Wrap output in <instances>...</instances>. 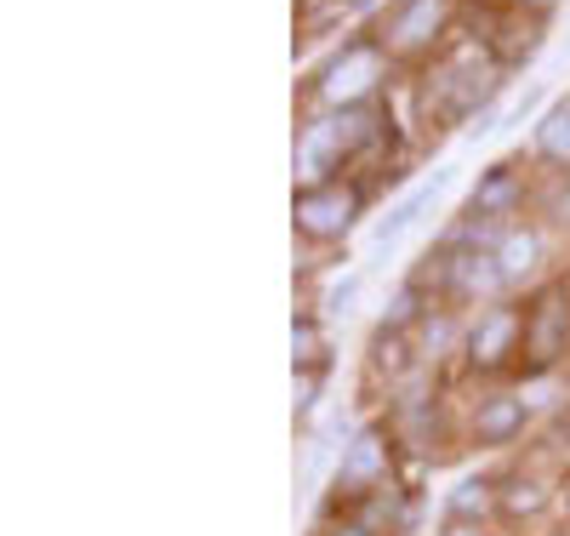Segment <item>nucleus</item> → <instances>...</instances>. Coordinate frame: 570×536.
<instances>
[{"label": "nucleus", "mask_w": 570, "mask_h": 536, "mask_svg": "<svg viewBox=\"0 0 570 536\" xmlns=\"http://www.w3.org/2000/svg\"><path fill=\"white\" fill-rule=\"evenodd\" d=\"M416 91H422L428 131H468L473 120L497 115L508 91V69L491 58V46L480 35L456 23L451 40L440 46V58L416 69Z\"/></svg>", "instance_id": "obj_1"}, {"label": "nucleus", "mask_w": 570, "mask_h": 536, "mask_svg": "<svg viewBox=\"0 0 570 536\" xmlns=\"http://www.w3.org/2000/svg\"><path fill=\"white\" fill-rule=\"evenodd\" d=\"M348 7L343 0H297V40H325V35H348Z\"/></svg>", "instance_id": "obj_20"}, {"label": "nucleus", "mask_w": 570, "mask_h": 536, "mask_svg": "<svg viewBox=\"0 0 570 536\" xmlns=\"http://www.w3.org/2000/svg\"><path fill=\"white\" fill-rule=\"evenodd\" d=\"M570 360V280L548 274L525 291V382L553 377Z\"/></svg>", "instance_id": "obj_6"}, {"label": "nucleus", "mask_w": 570, "mask_h": 536, "mask_svg": "<svg viewBox=\"0 0 570 536\" xmlns=\"http://www.w3.org/2000/svg\"><path fill=\"white\" fill-rule=\"evenodd\" d=\"M394 80H400V64L389 58V46L376 40V29H348L343 40H331V52L308 69V80L297 91V115H337V109L383 104Z\"/></svg>", "instance_id": "obj_2"}, {"label": "nucleus", "mask_w": 570, "mask_h": 536, "mask_svg": "<svg viewBox=\"0 0 570 536\" xmlns=\"http://www.w3.org/2000/svg\"><path fill=\"white\" fill-rule=\"evenodd\" d=\"M548 536H570V525H559V530H548Z\"/></svg>", "instance_id": "obj_28"}, {"label": "nucleus", "mask_w": 570, "mask_h": 536, "mask_svg": "<svg viewBox=\"0 0 570 536\" xmlns=\"http://www.w3.org/2000/svg\"><path fill=\"white\" fill-rule=\"evenodd\" d=\"M422 371V354H416V337L411 331H389V325H376L371 331V343H365V382L371 388H394L411 382Z\"/></svg>", "instance_id": "obj_14"}, {"label": "nucleus", "mask_w": 570, "mask_h": 536, "mask_svg": "<svg viewBox=\"0 0 570 536\" xmlns=\"http://www.w3.org/2000/svg\"><path fill=\"white\" fill-rule=\"evenodd\" d=\"M531 428V400L513 394V388H491L468 406V422H462V440L468 446H485V451H508L519 446V433Z\"/></svg>", "instance_id": "obj_9"}, {"label": "nucleus", "mask_w": 570, "mask_h": 536, "mask_svg": "<svg viewBox=\"0 0 570 536\" xmlns=\"http://www.w3.org/2000/svg\"><path fill=\"white\" fill-rule=\"evenodd\" d=\"M525 160H531L542 177H570V91H559L553 104L537 115Z\"/></svg>", "instance_id": "obj_15"}, {"label": "nucleus", "mask_w": 570, "mask_h": 536, "mask_svg": "<svg viewBox=\"0 0 570 536\" xmlns=\"http://www.w3.org/2000/svg\"><path fill=\"white\" fill-rule=\"evenodd\" d=\"M553 228L570 234V177H564V201H559V223H553Z\"/></svg>", "instance_id": "obj_26"}, {"label": "nucleus", "mask_w": 570, "mask_h": 536, "mask_svg": "<svg viewBox=\"0 0 570 536\" xmlns=\"http://www.w3.org/2000/svg\"><path fill=\"white\" fill-rule=\"evenodd\" d=\"M440 194H445V172H434L428 183L405 188L400 201L389 206V217H376V223H371V252H376V257H394V246H400V240H405V234H411V228H416L428 212L440 206Z\"/></svg>", "instance_id": "obj_13"}, {"label": "nucleus", "mask_w": 570, "mask_h": 536, "mask_svg": "<svg viewBox=\"0 0 570 536\" xmlns=\"http://www.w3.org/2000/svg\"><path fill=\"white\" fill-rule=\"evenodd\" d=\"M445 519H468V525L502 519V508H497V474H468V479H456V491L445 497Z\"/></svg>", "instance_id": "obj_17"}, {"label": "nucleus", "mask_w": 570, "mask_h": 536, "mask_svg": "<svg viewBox=\"0 0 570 536\" xmlns=\"http://www.w3.org/2000/svg\"><path fill=\"white\" fill-rule=\"evenodd\" d=\"M531 194H537V166L525 155H508V160H491L480 177H473L468 188V217H480V223H519V217H531Z\"/></svg>", "instance_id": "obj_8"}, {"label": "nucleus", "mask_w": 570, "mask_h": 536, "mask_svg": "<svg viewBox=\"0 0 570 536\" xmlns=\"http://www.w3.org/2000/svg\"><path fill=\"white\" fill-rule=\"evenodd\" d=\"M314 536H371V530H365V525H360L354 514H325Z\"/></svg>", "instance_id": "obj_23"}, {"label": "nucleus", "mask_w": 570, "mask_h": 536, "mask_svg": "<svg viewBox=\"0 0 570 536\" xmlns=\"http://www.w3.org/2000/svg\"><path fill=\"white\" fill-rule=\"evenodd\" d=\"M428 314H434V298H428V291L405 274L394 291H389V303H383V320L376 325H389V331H416Z\"/></svg>", "instance_id": "obj_18"}, {"label": "nucleus", "mask_w": 570, "mask_h": 536, "mask_svg": "<svg viewBox=\"0 0 570 536\" xmlns=\"http://www.w3.org/2000/svg\"><path fill=\"white\" fill-rule=\"evenodd\" d=\"M325 514H354L371 536H405L416 525V491L411 485H400V474L389 485H376V491H360L354 503L343 508H325Z\"/></svg>", "instance_id": "obj_12"}, {"label": "nucleus", "mask_w": 570, "mask_h": 536, "mask_svg": "<svg viewBox=\"0 0 570 536\" xmlns=\"http://www.w3.org/2000/svg\"><path fill=\"white\" fill-rule=\"evenodd\" d=\"M456 18H462V0H394V7L365 29H376V40L389 46V58L416 75L422 64L440 58V46L451 40Z\"/></svg>", "instance_id": "obj_4"}, {"label": "nucleus", "mask_w": 570, "mask_h": 536, "mask_svg": "<svg viewBox=\"0 0 570 536\" xmlns=\"http://www.w3.org/2000/svg\"><path fill=\"white\" fill-rule=\"evenodd\" d=\"M400 468V440L389 422H371V428H354V440L343 446L337 468H331V497L325 508H343L354 503L360 491H376V485H389Z\"/></svg>", "instance_id": "obj_7"}, {"label": "nucleus", "mask_w": 570, "mask_h": 536, "mask_svg": "<svg viewBox=\"0 0 570 536\" xmlns=\"http://www.w3.org/2000/svg\"><path fill=\"white\" fill-rule=\"evenodd\" d=\"M325 377H331V366H308V371H297V382H292V411H297V422H308V417L320 411Z\"/></svg>", "instance_id": "obj_21"}, {"label": "nucleus", "mask_w": 570, "mask_h": 536, "mask_svg": "<svg viewBox=\"0 0 570 536\" xmlns=\"http://www.w3.org/2000/svg\"><path fill=\"white\" fill-rule=\"evenodd\" d=\"M360 285H365V274H343V280H331V285H325V298H320V309H325V314H348V309H354V298H360Z\"/></svg>", "instance_id": "obj_22"}, {"label": "nucleus", "mask_w": 570, "mask_h": 536, "mask_svg": "<svg viewBox=\"0 0 570 536\" xmlns=\"http://www.w3.org/2000/svg\"><path fill=\"white\" fill-rule=\"evenodd\" d=\"M559 503H564V525H570V474H564V485H559Z\"/></svg>", "instance_id": "obj_27"}, {"label": "nucleus", "mask_w": 570, "mask_h": 536, "mask_svg": "<svg viewBox=\"0 0 570 536\" xmlns=\"http://www.w3.org/2000/svg\"><path fill=\"white\" fill-rule=\"evenodd\" d=\"M292 166H297V188L348 177V143H343L337 120L331 115H303L297 120V143H292Z\"/></svg>", "instance_id": "obj_10"}, {"label": "nucleus", "mask_w": 570, "mask_h": 536, "mask_svg": "<svg viewBox=\"0 0 570 536\" xmlns=\"http://www.w3.org/2000/svg\"><path fill=\"white\" fill-rule=\"evenodd\" d=\"M376 194L360 183V177H331V183H303L292 188V228L303 246L314 252H331L360 228V217L371 212Z\"/></svg>", "instance_id": "obj_3"}, {"label": "nucleus", "mask_w": 570, "mask_h": 536, "mask_svg": "<svg viewBox=\"0 0 570 536\" xmlns=\"http://www.w3.org/2000/svg\"><path fill=\"white\" fill-rule=\"evenodd\" d=\"M292 366L308 371V366H331V337H325V320L314 309H303L292 320Z\"/></svg>", "instance_id": "obj_19"}, {"label": "nucleus", "mask_w": 570, "mask_h": 536, "mask_svg": "<svg viewBox=\"0 0 570 536\" xmlns=\"http://www.w3.org/2000/svg\"><path fill=\"white\" fill-rule=\"evenodd\" d=\"M559 503V491L537 474V468H513V474H497V508L508 525H537L548 508Z\"/></svg>", "instance_id": "obj_16"}, {"label": "nucleus", "mask_w": 570, "mask_h": 536, "mask_svg": "<svg viewBox=\"0 0 570 536\" xmlns=\"http://www.w3.org/2000/svg\"><path fill=\"white\" fill-rule=\"evenodd\" d=\"M462 366L473 377H502L525 366V303L497 298L485 309H473L462 331Z\"/></svg>", "instance_id": "obj_5"}, {"label": "nucleus", "mask_w": 570, "mask_h": 536, "mask_svg": "<svg viewBox=\"0 0 570 536\" xmlns=\"http://www.w3.org/2000/svg\"><path fill=\"white\" fill-rule=\"evenodd\" d=\"M440 536H491V525H468V519H445Z\"/></svg>", "instance_id": "obj_25"}, {"label": "nucleus", "mask_w": 570, "mask_h": 536, "mask_svg": "<svg viewBox=\"0 0 570 536\" xmlns=\"http://www.w3.org/2000/svg\"><path fill=\"white\" fill-rule=\"evenodd\" d=\"M502 7H513V12H525V18H537V23H548V18L559 12V0H502Z\"/></svg>", "instance_id": "obj_24"}, {"label": "nucleus", "mask_w": 570, "mask_h": 536, "mask_svg": "<svg viewBox=\"0 0 570 536\" xmlns=\"http://www.w3.org/2000/svg\"><path fill=\"white\" fill-rule=\"evenodd\" d=\"M548 257H553V228L537 223V217H519V223L497 240V263H502L508 291L542 285V280H548Z\"/></svg>", "instance_id": "obj_11"}]
</instances>
